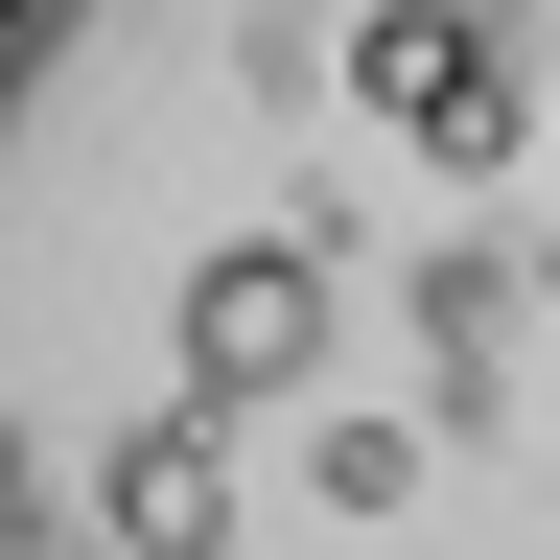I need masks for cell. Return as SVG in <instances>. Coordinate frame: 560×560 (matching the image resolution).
<instances>
[{"instance_id":"cell-1","label":"cell","mask_w":560,"mask_h":560,"mask_svg":"<svg viewBox=\"0 0 560 560\" xmlns=\"http://www.w3.org/2000/svg\"><path fill=\"white\" fill-rule=\"evenodd\" d=\"M0 560H560V0H0Z\"/></svg>"}]
</instances>
